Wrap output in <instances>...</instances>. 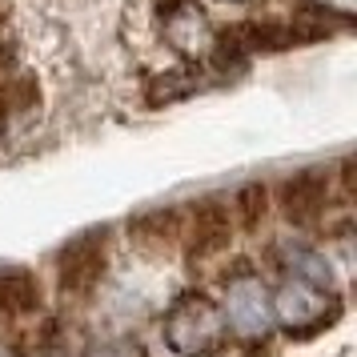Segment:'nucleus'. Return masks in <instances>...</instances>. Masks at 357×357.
I'll list each match as a JSON object with an SVG mask.
<instances>
[{
  "mask_svg": "<svg viewBox=\"0 0 357 357\" xmlns=\"http://www.w3.org/2000/svg\"><path fill=\"white\" fill-rule=\"evenodd\" d=\"M40 305H45V289H40L33 269L0 265V325L24 321V317L40 313Z\"/></svg>",
  "mask_w": 357,
  "mask_h": 357,
  "instance_id": "7",
  "label": "nucleus"
},
{
  "mask_svg": "<svg viewBox=\"0 0 357 357\" xmlns=\"http://www.w3.org/2000/svg\"><path fill=\"white\" fill-rule=\"evenodd\" d=\"M269 205H273V189L265 181H249L233 197V217H237V225L245 233H257L265 225V217H269Z\"/></svg>",
  "mask_w": 357,
  "mask_h": 357,
  "instance_id": "11",
  "label": "nucleus"
},
{
  "mask_svg": "<svg viewBox=\"0 0 357 357\" xmlns=\"http://www.w3.org/2000/svg\"><path fill=\"white\" fill-rule=\"evenodd\" d=\"M273 301V321H281L297 337H313L341 317V301L333 297V289L309 285L301 277H289L277 293H269Z\"/></svg>",
  "mask_w": 357,
  "mask_h": 357,
  "instance_id": "2",
  "label": "nucleus"
},
{
  "mask_svg": "<svg viewBox=\"0 0 357 357\" xmlns=\"http://www.w3.org/2000/svg\"><path fill=\"white\" fill-rule=\"evenodd\" d=\"M225 4H241V0H225Z\"/></svg>",
  "mask_w": 357,
  "mask_h": 357,
  "instance_id": "17",
  "label": "nucleus"
},
{
  "mask_svg": "<svg viewBox=\"0 0 357 357\" xmlns=\"http://www.w3.org/2000/svg\"><path fill=\"white\" fill-rule=\"evenodd\" d=\"M197 73L193 68H177V73H169V77H157V81L149 84V105H161V100H181L189 97L197 89Z\"/></svg>",
  "mask_w": 357,
  "mask_h": 357,
  "instance_id": "13",
  "label": "nucleus"
},
{
  "mask_svg": "<svg viewBox=\"0 0 357 357\" xmlns=\"http://www.w3.org/2000/svg\"><path fill=\"white\" fill-rule=\"evenodd\" d=\"M36 97H40L36 77L20 73V77H13V81L0 84V113H24V109H33L36 105Z\"/></svg>",
  "mask_w": 357,
  "mask_h": 357,
  "instance_id": "12",
  "label": "nucleus"
},
{
  "mask_svg": "<svg viewBox=\"0 0 357 357\" xmlns=\"http://www.w3.org/2000/svg\"><path fill=\"white\" fill-rule=\"evenodd\" d=\"M165 36L181 52H201L209 45V20L197 8V0H185V4L165 13Z\"/></svg>",
  "mask_w": 357,
  "mask_h": 357,
  "instance_id": "9",
  "label": "nucleus"
},
{
  "mask_svg": "<svg viewBox=\"0 0 357 357\" xmlns=\"http://www.w3.org/2000/svg\"><path fill=\"white\" fill-rule=\"evenodd\" d=\"M229 325L221 305H213L205 293H185L165 313V341L181 357H217L225 345Z\"/></svg>",
  "mask_w": 357,
  "mask_h": 357,
  "instance_id": "1",
  "label": "nucleus"
},
{
  "mask_svg": "<svg viewBox=\"0 0 357 357\" xmlns=\"http://www.w3.org/2000/svg\"><path fill=\"white\" fill-rule=\"evenodd\" d=\"M233 241V213L221 197H201L189 205L185 213V225H181V245H185V257L189 265L213 261L217 253H225Z\"/></svg>",
  "mask_w": 357,
  "mask_h": 357,
  "instance_id": "4",
  "label": "nucleus"
},
{
  "mask_svg": "<svg viewBox=\"0 0 357 357\" xmlns=\"http://www.w3.org/2000/svg\"><path fill=\"white\" fill-rule=\"evenodd\" d=\"M221 317H225V325L233 333H241V337H265L269 325H273V301H269L265 281L253 277V273L229 277Z\"/></svg>",
  "mask_w": 357,
  "mask_h": 357,
  "instance_id": "6",
  "label": "nucleus"
},
{
  "mask_svg": "<svg viewBox=\"0 0 357 357\" xmlns=\"http://www.w3.org/2000/svg\"><path fill=\"white\" fill-rule=\"evenodd\" d=\"M84 357H145V349L129 337H109V341H97V345H89V354Z\"/></svg>",
  "mask_w": 357,
  "mask_h": 357,
  "instance_id": "14",
  "label": "nucleus"
},
{
  "mask_svg": "<svg viewBox=\"0 0 357 357\" xmlns=\"http://www.w3.org/2000/svg\"><path fill=\"white\" fill-rule=\"evenodd\" d=\"M181 225H185V213L173 209V205H157V209H145L132 217L129 237L145 253H173L181 245Z\"/></svg>",
  "mask_w": 357,
  "mask_h": 357,
  "instance_id": "8",
  "label": "nucleus"
},
{
  "mask_svg": "<svg viewBox=\"0 0 357 357\" xmlns=\"http://www.w3.org/2000/svg\"><path fill=\"white\" fill-rule=\"evenodd\" d=\"M333 197V177L329 169H297L293 177H285L277 185V209L281 217L297 229H313L321 225L325 209Z\"/></svg>",
  "mask_w": 357,
  "mask_h": 357,
  "instance_id": "5",
  "label": "nucleus"
},
{
  "mask_svg": "<svg viewBox=\"0 0 357 357\" xmlns=\"http://www.w3.org/2000/svg\"><path fill=\"white\" fill-rule=\"evenodd\" d=\"M0 357H17V354H13V349H0Z\"/></svg>",
  "mask_w": 357,
  "mask_h": 357,
  "instance_id": "16",
  "label": "nucleus"
},
{
  "mask_svg": "<svg viewBox=\"0 0 357 357\" xmlns=\"http://www.w3.org/2000/svg\"><path fill=\"white\" fill-rule=\"evenodd\" d=\"M177 4H185V0H157V13L165 17V13H169V8H177Z\"/></svg>",
  "mask_w": 357,
  "mask_h": 357,
  "instance_id": "15",
  "label": "nucleus"
},
{
  "mask_svg": "<svg viewBox=\"0 0 357 357\" xmlns=\"http://www.w3.org/2000/svg\"><path fill=\"white\" fill-rule=\"evenodd\" d=\"M277 257L293 277H301L309 285H321V289H333V265L325 261V253H317V249H309L301 241H285L277 245Z\"/></svg>",
  "mask_w": 357,
  "mask_h": 357,
  "instance_id": "10",
  "label": "nucleus"
},
{
  "mask_svg": "<svg viewBox=\"0 0 357 357\" xmlns=\"http://www.w3.org/2000/svg\"><path fill=\"white\" fill-rule=\"evenodd\" d=\"M109 269V229H89L56 253V289L65 297H84L100 285Z\"/></svg>",
  "mask_w": 357,
  "mask_h": 357,
  "instance_id": "3",
  "label": "nucleus"
}]
</instances>
